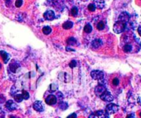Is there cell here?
Here are the masks:
<instances>
[{"label": "cell", "instance_id": "ffe728a7", "mask_svg": "<svg viewBox=\"0 0 141 118\" xmlns=\"http://www.w3.org/2000/svg\"><path fill=\"white\" fill-rule=\"evenodd\" d=\"M96 28L98 30H103L104 28H105V23H104V22L100 21L98 23V24L96 25Z\"/></svg>", "mask_w": 141, "mask_h": 118}, {"label": "cell", "instance_id": "7c38bea8", "mask_svg": "<svg viewBox=\"0 0 141 118\" xmlns=\"http://www.w3.org/2000/svg\"><path fill=\"white\" fill-rule=\"evenodd\" d=\"M0 56L2 57V58H3V62H4V63H7V62H8V60H9V55H8L6 52L1 51L0 52Z\"/></svg>", "mask_w": 141, "mask_h": 118}, {"label": "cell", "instance_id": "3957f363", "mask_svg": "<svg viewBox=\"0 0 141 118\" xmlns=\"http://www.w3.org/2000/svg\"><path fill=\"white\" fill-rule=\"evenodd\" d=\"M100 97L103 101H105V102H112V101H113V99H114L113 96L110 94V92H107V91H105V92H104L102 95H100Z\"/></svg>", "mask_w": 141, "mask_h": 118}, {"label": "cell", "instance_id": "8fae6325", "mask_svg": "<svg viewBox=\"0 0 141 118\" xmlns=\"http://www.w3.org/2000/svg\"><path fill=\"white\" fill-rule=\"evenodd\" d=\"M101 44H102V42L100 39H95V40H93L91 43V46H92V48H100V47L101 46Z\"/></svg>", "mask_w": 141, "mask_h": 118}, {"label": "cell", "instance_id": "d4e9b609", "mask_svg": "<svg viewBox=\"0 0 141 118\" xmlns=\"http://www.w3.org/2000/svg\"><path fill=\"white\" fill-rule=\"evenodd\" d=\"M22 5H23V0H17V1L15 2V6H16L17 8H20Z\"/></svg>", "mask_w": 141, "mask_h": 118}, {"label": "cell", "instance_id": "ac0fdd59", "mask_svg": "<svg viewBox=\"0 0 141 118\" xmlns=\"http://www.w3.org/2000/svg\"><path fill=\"white\" fill-rule=\"evenodd\" d=\"M84 31H85V33H91L92 31V27L90 24H86L85 26V28H84Z\"/></svg>", "mask_w": 141, "mask_h": 118}, {"label": "cell", "instance_id": "e0dca14e", "mask_svg": "<svg viewBox=\"0 0 141 118\" xmlns=\"http://www.w3.org/2000/svg\"><path fill=\"white\" fill-rule=\"evenodd\" d=\"M42 32H43V33H44V34H46V35L50 34V33H51V32H52V28H50V27H48V26H46V27H44V28H42Z\"/></svg>", "mask_w": 141, "mask_h": 118}, {"label": "cell", "instance_id": "603a6c76", "mask_svg": "<svg viewBox=\"0 0 141 118\" xmlns=\"http://www.w3.org/2000/svg\"><path fill=\"white\" fill-rule=\"evenodd\" d=\"M67 43L69 45H74V44H75V39L74 38H69L67 39Z\"/></svg>", "mask_w": 141, "mask_h": 118}, {"label": "cell", "instance_id": "44dd1931", "mask_svg": "<svg viewBox=\"0 0 141 118\" xmlns=\"http://www.w3.org/2000/svg\"><path fill=\"white\" fill-rule=\"evenodd\" d=\"M70 13H71L72 16H76L77 13H78V9H77L76 7H73L71 9V11H70Z\"/></svg>", "mask_w": 141, "mask_h": 118}, {"label": "cell", "instance_id": "4fadbf2b", "mask_svg": "<svg viewBox=\"0 0 141 118\" xmlns=\"http://www.w3.org/2000/svg\"><path fill=\"white\" fill-rule=\"evenodd\" d=\"M111 84H112V86H113L114 87H119V86H120V78H119V77H114V78L111 80Z\"/></svg>", "mask_w": 141, "mask_h": 118}, {"label": "cell", "instance_id": "9c48e42d", "mask_svg": "<svg viewBox=\"0 0 141 118\" xmlns=\"http://www.w3.org/2000/svg\"><path fill=\"white\" fill-rule=\"evenodd\" d=\"M43 17L46 20H52L55 18V13L52 10H48L43 14Z\"/></svg>", "mask_w": 141, "mask_h": 118}, {"label": "cell", "instance_id": "52a82bcc", "mask_svg": "<svg viewBox=\"0 0 141 118\" xmlns=\"http://www.w3.org/2000/svg\"><path fill=\"white\" fill-rule=\"evenodd\" d=\"M33 109H34L35 111H37V112H42L43 110H44V108H43V105L42 103V102H40V101H37V102H34V104H33Z\"/></svg>", "mask_w": 141, "mask_h": 118}, {"label": "cell", "instance_id": "836d02e7", "mask_svg": "<svg viewBox=\"0 0 141 118\" xmlns=\"http://www.w3.org/2000/svg\"><path fill=\"white\" fill-rule=\"evenodd\" d=\"M10 118H18V117H11Z\"/></svg>", "mask_w": 141, "mask_h": 118}, {"label": "cell", "instance_id": "7402d4cb", "mask_svg": "<svg viewBox=\"0 0 141 118\" xmlns=\"http://www.w3.org/2000/svg\"><path fill=\"white\" fill-rule=\"evenodd\" d=\"M67 107H68V105H67V103L66 102H61V104H60V106H59V107H60V109H61V110H66V108H67Z\"/></svg>", "mask_w": 141, "mask_h": 118}, {"label": "cell", "instance_id": "277c9868", "mask_svg": "<svg viewBox=\"0 0 141 118\" xmlns=\"http://www.w3.org/2000/svg\"><path fill=\"white\" fill-rule=\"evenodd\" d=\"M119 110V107L117 105H115V104H113V103H110L109 104L108 106L106 107V111L108 112V113H116L117 112H118Z\"/></svg>", "mask_w": 141, "mask_h": 118}, {"label": "cell", "instance_id": "9a60e30c", "mask_svg": "<svg viewBox=\"0 0 141 118\" xmlns=\"http://www.w3.org/2000/svg\"><path fill=\"white\" fill-rule=\"evenodd\" d=\"M13 97H14L15 101L18 102H20L23 100V97H22V93H18V94H14L13 95Z\"/></svg>", "mask_w": 141, "mask_h": 118}, {"label": "cell", "instance_id": "7a4b0ae2", "mask_svg": "<svg viewBox=\"0 0 141 118\" xmlns=\"http://www.w3.org/2000/svg\"><path fill=\"white\" fill-rule=\"evenodd\" d=\"M90 76L93 79L95 80H102L104 77V73L103 72L99 70H94L90 72Z\"/></svg>", "mask_w": 141, "mask_h": 118}, {"label": "cell", "instance_id": "30bf717a", "mask_svg": "<svg viewBox=\"0 0 141 118\" xmlns=\"http://www.w3.org/2000/svg\"><path fill=\"white\" fill-rule=\"evenodd\" d=\"M123 51L126 53H131V52L133 51V45H132L131 43H127V44H125V46L123 47Z\"/></svg>", "mask_w": 141, "mask_h": 118}, {"label": "cell", "instance_id": "f1b7e54d", "mask_svg": "<svg viewBox=\"0 0 141 118\" xmlns=\"http://www.w3.org/2000/svg\"><path fill=\"white\" fill-rule=\"evenodd\" d=\"M67 118H76V114H75V113L70 114L69 117H67Z\"/></svg>", "mask_w": 141, "mask_h": 118}, {"label": "cell", "instance_id": "6da1fadb", "mask_svg": "<svg viewBox=\"0 0 141 118\" xmlns=\"http://www.w3.org/2000/svg\"><path fill=\"white\" fill-rule=\"evenodd\" d=\"M125 22L118 21L114 25V31L116 33H120L125 30Z\"/></svg>", "mask_w": 141, "mask_h": 118}, {"label": "cell", "instance_id": "5bb4252c", "mask_svg": "<svg viewBox=\"0 0 141 118\" xmlns=\"http://www.w3.org/2000/svg\"><path fill=\"white\" fill-rule=\"evenodd\" d=\"M72 27H73V23H72V22H70V21L66 22V23H64L62 25V28H64V29H70V28H71Z\"/></svg>", "mask_w": 141, "mask_h": 118}, {"label": "cell", "instance_id": "2e32d148", "mask_svg": "<svg viewBox=\"0 0 141 118\" xmlns=\"http://www.w3.org/2000/svg\"><path fill=\"white\" fill-rule=\"evenodd\" d=\"M18 64H17L16 62H13V63H11V64H10V66H9L10 70H11L13 72H16V70H17V68H18Z\"/></svg>", "mask_w": 141, "mask_h": 118}, {"label": "cell", "instance_id": "ba28073f", "mask_svg": "<svg viewBox=\"0 0 141 118\" xmlns=\"http://www.w3.org/2000/svg\"><path fill=\"white\" fill-rule=\"evenodd\" d=\"M106 91V88H105L104 86H102V85H98L96 87H95V94H96L98 97H100V95H102V94L104 93V92Z\"/></svg>", "mask_w": 141, "mask_h": 118}, {"label": "cell", "instance_id": "1f68e13d", "mask_svg": "<svg viewBox=\"0 0 141 118\" xmlns=\"http://www.w3.org/2000/svg\"><path fill=\"white\" fill-rule=\"evenodd\" d=\"M138 116H139V117L141 118V110L138 112Z\"/></svg>", "mask_w": 141, "mask_h": 118}, {"label": "cell", "instance_id": "d6a6232c", "mask_svg": "<svg viewBox=\"0 0 141 118\" xmlns=\"http://www.w3.org/2000/svg\"><path fill=\"white\" fill-rule=\"evenodd\" d=\"M127 118H135V117H134V115H130V116H129Z\"/></svg>", "mask_w": 141, "mask_h": 118}, {"label": "cell", "instance_id": "4316f807", "mask_svg": "<svg viewBox=\"0 0 141 118\" xmlns=\"http://www.w3.org/2000/svg\"><path fill=\"white\" fill-rule=\"evenodd\" d=\"M69 66H70V67H71V68H73V67H75V66H76V62H75V60L71 61V62H70Z\"/></svg>", "mask_w": 141, "mask_h": 118}, {"label": "cell", "instance_id": "cb8c5ba5", "mask_svg": "<svg viewBox=\"0 0 141 118\" xmlns=\"http://www.w3.org/2000/svg\"><path fill=\"white\" fill-rule=\"evenodd\" d=\"M88 9L90 10V12H95V5L93 4V3H90V4H89Z\"/></svg>", "mask_w": 141, "mask_h": 118}, {"label": "cell", "instance_id": "4dcf8cb0", "mask_svg": "<svg viewBox=\"0 0 141 118\" xmlns=\"http://www.w3.org/2000/svg\"><path fill=\"white\" fill-rule=\"evenodd\" d=\"M138 33H139V34L141 36V26L140 27H139V28H138Z\"/></svg>", "mask_w": 141, "mask_h": 118}, {"label": "cell", "instance_id": "d6986e66", "mask_svg": "<svg viewBox=\"0 0 141 118\" xmlns=\"http://www.w3.org/2000/svg\"><path fill=\"white\" fill-rule=\"evenodd\" d=\"M22 97H23V100H28V99L29 98V93H28L27 91L23 90V92H22Z\"/></svg>", "mask_w": 141, "mask_h": 118}, {"label": "cell", "instance_id": "d590c367", "mask_svg": "<svg viewBox=\"0 0 141 118\" xmlns=\"http://www.w3.org/2000/svg\"><path fill=\"white\" fill-rule=\"evenodd\" d=\"M5 1H9V0H5Z\"/></svg>", "mask_w": 141, "mask_h": 118}, {"label": "cell", "instance_id": "e575fe53", "mask_svg": "<svg viewBox=\"0 0 141 118\" xmlns=\"http://www.w3.org/2000/svg\"><path fill=\"white\" fill-rule=\"evenodd\" d=\"M1 67H2V65H1V63H0V69H1Z\"/></svg>", "mask_w": 141, "mask_h": 118}, {"label": "cell", "instance_id": "83f0119b", "mask_svg": "<svg viewBox=\"0 0 141 118\" xmlns=\"http://www.w3.org/2000/svg\"><path fill=\"white\" fill-rule=\"evenodd\" d=\"M56 89H57V85H56V84H52L51 89H50V90H51L52 92H53V91H56Z\"/></svg>", "mask_w": 141, "mask_h": 118}, {"label": "cell", "instance_id": "f546056e", "mask_svg": "<svg viewBox=\"0 0 141 118\" xmlns=\"http://www.w3.org/2000/svg\"><path fill=\"white\" fill-rule=\"evenodd\" d=\"M89 118H99V117H98V116H97L96 114L94 113V114H91V115L89 117Z\"/></svg>", "mask_w": 141, "mask_h": 118}, {"label": "cell", "instance_id": "8992f818", "mask_svg": "<svg viewBox=\"0 0 141 118\" xmlns=\"http://www.w3.org/2000/svg\"><path fill=\"white\" fill-rule=\"evenodd\" d=\"M6 107H7V109L9 111H14L15 109H17L18 106H17V104L15 103L13 101L9 100L6 102Z\"/></svg>", "mask_w": 141, "mask_h": 118}, {"label": "cell", "instance_id": "484cf974", "mask_svg": "<svg viewBox=\"0 0 141 118\" xmlns=\"http://www.w3.org/2000/svg\"><path fill=\"white\" fill-rule=\"evenodd\" d=\"M56 99H57V101H61L63 99V95L61 92H57V94H56Z\"/></svg>", "mask_w": 141, "mask_h": 118}, {"label": "cell", "instance_id": "5b68a950", "mask_svg": "<svg viewBox=\"0 0 141 118\" xmlns=\"http://www.w3.org/2000/svg\"><path fill=\"white\" fill-rule=\"evenodd\" d=\"M57 102V99H56V96L54 95H49L46 98V103L49 106H53Z\"/></svg>", "mask_w": 141, "mask_h": 118}]
</instances>
